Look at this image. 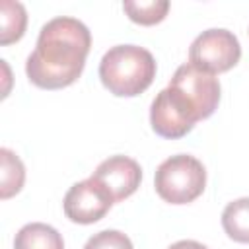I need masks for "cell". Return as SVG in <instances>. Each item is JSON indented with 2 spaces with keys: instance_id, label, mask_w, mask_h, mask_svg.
Masks as SVG:
<instances>
[{
  "instance_id": "6da1fadb",
  "label": "cell",
  "mask_w": 249,
  "mask_h": 249,
  "mask_svg": "<svg viewBox=\"0 0 249 249\" xmlns=\"http://www.w3.org/2000/svg\"><path fill=\"white\" fill-rule=\"evenodd\" d=\"M89 47V29L80 19L60 16L47 21L25 62L29 82L43 89L72 86L86 66Z\"/></svg>"
},
{
  "instance_id": "7a4b0ae2",
  "label": "cell",
  "mask_w": 249,
  "mask_h": 249,
  "mask_svg": "<svg viewBox=\"0 0 249 249\" xmlns=\"http://www.w3.org/2000/svg\"><path fill=\"white\" fill-rule=\"evenodd\" d=\"M101 84L117 97H134L146 91L156 78V60L136 45L111 47L99 62Z\"/></svg>"
},
{
  "instance_id": "3957f363",
  "label": "cell",
  "mask_w": 249,
  "mask_h": 249,
  "mask_svg": "<svg viewBox=\"0 0 249 249\" xmlns=\"http://www.w3.org/2000/svg\"><path fill=\"white\" fill-rule=\"evenodd\" d=\"M206 185L204 165L187 154H177L160 163L154 177L156 193L169 204H187L198 198Z\"/></svg>"
},
{
  "instance_id": "277c9868",
  "label": "cell",
  "mask_w": 249,
  "mask_h": 249,
  "mask_svg": "<svg viewBox=\"0 0 249 249\" xmlns=\"http://www.w3.org/2000/svg\"><path fill=\"white\" fill-rule=\"evenodd\" d=\"M241 58L237 37L228 29L202 31L189 49V62L210 74L228 72Z\"/></svg>"
},
{
  "instance_id": "5b68a950",
  "label": "cell",
  "mask_w": 249,
  "mask_h": 249,
  "mask_svg": "<svg viewBox=\"0 0 249 249\" xmlns=\"http://www.w3.org/2000/svg\"><path fill=\"white\" fill-rule=\"evenodd\" d=\"M196 121L200 119L191 103L169 86L161 89L152 101L150 124L152 130L161 138H181L193 130Z\"/></svg>"
},
{
  "instance_id": "8992f818",
  "label": "cell",
  "mask_w": 249,
  "mask_h": 249,
  "mask_svg": "<svg viewBox=\"0 0 249 249\" xmlns=\"http://www.w3.org/2000/svg\"><path fill=\"white\" fill-rule=\"evenodd\" d=\"M169 88L177 89L191 103L198 119H208L218 107V101H220L218 78L206 70L193 66L191 62L181 64L175 70L169 82Z\"/></svg>"
},
{
  "instance_id": "52a82bcc",
  "label": "cell",
  "mask_w": 249,
  "mask_h": 249,
  "mask_svg": "<svg viewBox=\"0 0 249 249\" xmlns=\"http://www.w3.org/2000/svg\"><path fill=\"white\" fill-rule=\"evenodd\" d=\"M113 204L115 200L109 195V191L93 177L74 183L68 189L64 202H62L66 218L76 224H84V226L101 220Z\"/></svg>"
},
{
  "instance_id": "ba28073f",
  "label": "cell",
  "mask_w": 249,
  "mask_h": 249,
  "mask_svg": "<svg viewBox=\"0 0 249 249\" xmlns=\"http://www.w3.org/2000/svg\"><path fill=\"white\" fill-rule=\"evenodd\" d=\"M91 177L109 191L115 202H121L140 187L142 169L128 156H111L95 167Z\"/></svg>"
},
{
  "instance_id": "9c48e42d",
  "label": "cell",
  "mask_w": 249,
  "mask_h": 249,
  "mask_svg": "<svg viewBox=\"0 0 249 249\" xmlns=\"http://www.w3.org/2000/svg\"><path fill=\"white\" fill-rule=\"evenodd\" d=\"M14 249H64L62 235L49 224H25L14 239Z\"/></svg>"
},
{
  "instance_id": "30bf717a",
  "label": "cell",
  "mask_w": 249,
  "mask_h": 249,
  "mask_svg": "<svg viewBox=\"0 0 249 249\" xmlns=\"http://www.w3.org/2000/svg\"><path fill=\"white\" fill-rule=\"evenodd\" d=\"M222 228L230 239L249 243V196L230 202L222 212Z\"/></svg>"
},
{
  "instance_id": "8fae6325",
  "label": "cell",
  "mask_w": 249,
  "mask_h": 249,
  "mask_svg": "<svg viewBox=\"0 0 249 249\" xmlns=\"http://www.w3.org/2000/svg\"><path fill=\"white\" fill-rule=\"evenodd\" d=\"M0 23H2V31H0L2 45L19 41L25 33V25H27V12H25L23 4L12 2V0H2L0 2Z\"/></svg>"
},
{
  "instance_id": "7c38bea8",
  "label": "cell",
  "mask_w": 249,
  "mask_h": 249,
  "mask_svg": "<svg viewBox=\"0 0 249 249\" xmlns=\"http://www.w3.org/2000/svg\"><path fill=\"white\" fill-rule=\"evenodd\" d=\"M0 161H2V171H0V196L6 200L14 196L16 193L21 191L23 181H25V167L21 160L8 148L0 150Z\"/></svg>"
},
{
  "instance_id": "4fadbf2b",
  "label": "cell",
  "mask_w": 249,
  "mask_h": 249,
  "mask_svg": "<svg viewBox=\"0 0 249 249\" xmlns=\"http://www.w3.org/2000/svg\"><path fill=\"white\" fill-rule=\"evenodd\" d=\"M123 10L128 16L130 21L140 23V25H156L160 23L169 10L167 0H148V2H123Z\"/></svg>"
},
{
  "instance_id": "5bb4252c",
  "label": "cell",
  "mask_w": 249,
  "mask_h": 249,
  "mask_svg": "<svg viewBox=\"0 0 249 249\" xmlns=\"http://www.w3.org/2000/svg\"><path fill=\"white\" fill-rule=\"evenodd\" d=\"M84 249H134V247H132V241L123 231L103 230V231L91 235L86 241Z\"/></svg>"
},
{
  "instance_id": "9a60e30c",
  "label": "cell",
  "mask_w": 249,
  "mask_h": 249,
  "mask_svg": "<svg viewBox=\"0 0 249 249\" xmlns=\"http://www.w3.org/2000/svg\"><path fill=\"white\" fill-rule=\"evenodd\" d=\"M167 249H208V247L198 243V241H193V239H181V241L169 245Z\"/></svg>"
}]
</instances>
